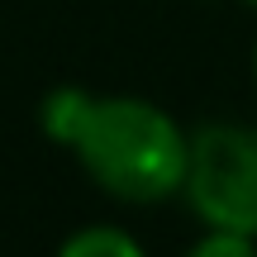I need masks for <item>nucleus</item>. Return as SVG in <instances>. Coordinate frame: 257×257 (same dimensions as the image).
Masks as SVG:
<instances>
[{"instance_id":"obj_1","label":"nucleus","mask_w":257,"mask_h":257,"mask_svg":"<svg viewBox=\"0 0 257 257\" xmlns=\"http://www.w3.org/2000/svg\"><path fill=\"white\" fill-rule=\"evenodd\" d=\"M53 143L72 148L81 172L124 205H162L181 191L191 134L143 95H95L53 86L38 105Z\"/></svg>"},{"instance_id":"obj_2","label":"nucleus","mask_w":257,"mask_h":257,"mask_svg":"<svg viewBox=\"0 0 257 257\" xmlns=\"http://www.w3.org/2000/svg\"><path fill=\"white\" fill-rule=\"evenodd\" d=\"M181 195L205 229H233L257 238V128L200 124L186 148Z\"/></svg>"},{"instance_id":"obj_3","label":"nucleus","mask_w":257,"mask_h":257,"mask_svg":"<svg viewBox=\"0 0 257 257\" xmlns=\"http://www.w3.org/2000/svg\"><path fill=\"white\" fill-rule=\"evenodd\" d=\"M57 257H148L143 243L119 224H86L72 238H62Z\"/></svg>"},{"instance_id":"obj_4","label":"nucleus","mask_w":257,"mask_h":257,"mask_svg":"<svg viewBox=\"0 0 257 257\" xmlns=\"http://www.w3.org/2000/svg\"><path fill=\"white\" fill-rule=\"evenodd\" d=\"M186 257H257V238L252 233H233V229H205L186 248Z\"/></svg>"},{"instance_id":"obj_5","label":"nucleus","mask_w":257,"mask_h":257,"mask_svg":"<svg viewBox=\"0 0 257 257\" xmlns=\"http://www.w3.org/2000/svg\"><path fill=\"white\" fill-rule=\"evenodd\" d=\"M252 81H257V43H252Z\"/></svg>"},{"instance_id":"obj_6","label":"nucleus","mask_w":257,"mask_h":257,"mask_svg":"<svg viewBox=\"0 0 257 257\" xmlns=\"http://www.w3.org/2000/svg\"><path fill=\"white\" fill-rule=\"evenodd\" d=\"M243 5H248V10H257V0H243Z\"/></svg>"}]
</instances>
